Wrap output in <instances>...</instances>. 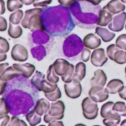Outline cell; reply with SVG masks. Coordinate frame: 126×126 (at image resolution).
Here are the masks:
<instances>
[{"instance_id":"39","label":"cell","mask_w":126,"mask_h":126,"mask_svg":"<svg viewBox=\"0 0 126 126\" xmlns=\"http://www.w3.org/2000/svg\"><path fill=\"white\" fill-rule=\"evenodd\" d=\"M76 0H58V2L65 7H71L73 6L76 3Z\"/></svg>"},{"instance_id":"10","label":"cell","mask_w":126,"mask_h":126,"mask_svg":"<svg viewBox=\"0 0 126 126\" xmlns=\"http://www.w3.org/2000/svg\"><path fill=\"white\" fill-rule=\"evenodd\" d=\"M83 45L90 50H95L99 48L101 45V39L96 33H88L82 39Z\"/></svg>"},{"instance_id":"24","label":"cell","mask_w":126,"mask_h":126,"mask_svg":"<svg viewBox=\"0 0 126 126\" xmlns=\"http://www.w3.org/2000/svg\"><path fill=\"white\" fill-rule=\"evenodd\" d=\"M105 126H118L121 122V116L114 113L107 118H105L102 121Z\"/></svg>"},{"instance_id":"29","label":"cell","mask_w":126,"mask_h":126,"mask_svg":"<svg viewBox=\"0 0 126 126\" xmlns=\"http://www.w3.org/2000/svg\"><path fill=\"white\" fill-rule=\"evenodd\" d=\"M113 110L115 113L120 115L121 116H126V105L124 102H116L114 103Z\"/></svg>"},{"instance_id":"56","label":"cell","mask_w":126,"mask_h":126,"mask_svg":"<svg viewBox=\"0 0 126 126\" xmlns=\"http://www.w3.org/2000/svg\"><path fill=\"white\" fill-rule=\"evenodd\" d=\"M39 126H46V125H39Z\"/></svg>"},{"instance_id":"40","label":"cell","mask_w":126,"mask_h":126,"mask_svg":"<svg viewBox=\"0 0 126 126\" xmlns=\"http://www.w3.org/2000/svg\"><path fill=\"white\" fill-rule=\"evenodd\" d=\"M8 28V22L5 18L0 16V32H4Z\"/></svg>"},{"instance_id":"12","label":"cell","mask_w":126,"mask_h":126,"mask_svg":"<svg viewBox=\"0 0 126 126\" xmlns=\"http://www.w3.org/2000/svg\"><path fill=\"white\" fill-rule=\"evenodd\" d=\"M13 67L20 72V74L25 78H30L36 71V67L31 63H25V64L14 63Z\"/></svg>"},{"instance_id":"53","label":"cell","mask_w":126,"mask_h":126,"mask_svg":"<svg viewBox=\"0 0 126 126\" xmlns=\"http://www.w3.org/2000/svg\"><path fill=\"white\" fill-rule=\"evenodd\" d=\"M121 1H122L123 3H125V4H126V0H121Z\"/></svg>"},{"instance_id":"23","label":"cell","mask_w":126,"mask_h":126,"mask_svg":"<svg viewBox=\"0 0 126 126\" xmlns=\"http://www.w3.org/2000/svg\"><path fill=\"white\" fill-rule=\"evenodd\" d=\"M26 119L31 126H36L42 121L41 116H39L34 110H32L26 115Z\"/></svg>"},{"instance_id":"59","label":"cell","mask_w":126,"mask_h":126,"mask_svg":"<svg viewBox=\"0 0 126 126\" xmlns=\"http://www.w3.org/2000/svg\"><path fill=\"white\" fill-rule=\"evenodd\" d=\"M102 1H104V0H102Z\"/></svg>"},{"instance_id":"46","label":"cell","mask_w":126,"mask_h":126,"mask_svg":"<svg viewBox=\"0 0 126 126\" xmlns=\"http://www.w3.org/2000/svg\"><path fill=\"white\" fill-rule=\"evenodd\" d=\"M119 96L121 99L126 101V86H125L124 88L119 93Z\"/></svg>"},{"instance_id":"16","label":"cell","mask_w":126,"mask_h":126,"mask_svg":"<svg viewBox=\"0 0 126 126\" xmlns=\"http://www.w3.org/2000/svg\"><path fill=\"white\" fill-rule=\"evenodd\" d=\"M95 33L104 42H111L116 36V34L113 31H110L107 28L103 27L98 26L95 29Z\"/></svg>"},{"instance_id":"20","label":"cell","mask_w":126,"mask_h":126,"mask_svg":"<svg viewBox=\"0 0 126 126\" xmlns=\"http://www.w3.org/2000/svg\"><path fill=\"white\" fill-rule=\"evenodd\" d=\"M21 74L20 72H19L17 70H16L13 65L12 66H9L1 75H0V79H2V80L8 82L15 77H17L19 76H20Z\"/></svg>"},{"instance_id":"14","label":"cell","mask_w":126,"mask_h":126,"mask_svg":"<svg viewBox=\"0 0 126 126\" xmlns=\"http://www.w3.org/2000/svg\"><path fill=\"white\" fill-rule=\"evenodd\" d=\"M104 8H105L113 15L124 12L125 10V3H123L121 0H110Z\"/></svg>"},{"instance_id":"52","label":"cell","mask_w":126,"mask_h":126,"mask_svg":"<svg viewBox=\"0 0 126 126\" xmlns=\"http://www.w3.org/2000/svg\"><path fill=\"white\" fill-rule=\"evenodd\" d=\"M74 126H86V125H84V124H82V123H79V124L75 125Z\"/></svg>"},{"instance_id":"8","label":"cell","mask_w":126,"mask_h":126,"mask_svg":"<svg viewBox=\"0 0 126 126\" xmlns=\"http://www.w3.org/2000/svg\"><path fill=\"white\" fill-rule=\"evenodd\" d=\"M108 57L103 48H97L94 50L91 56V62L95 67H102L108 62Z\"/></svg>"},{"instance_id":"47","label":"cell","mask_w":126,"mask_h":126,"mask_svg":"<svg viewBox=\"0 0 126 126\" xmlns=\"http://www.w3.org/2000/svg\"><path fill=\"white\" fill-rule=\"evenodd\" d=\"M20 1L25 5H31L35 2L36 0H20Z\"/></svg>"},{"instance_id":"35","label":"cell","mask_w":126,"mask_h":126,"mask_svg":"<svg viewBox=\"0 0 126 126\" xmlns=\"http://www.w3.org/2000/svg\"><path fill=\"white\" fill-rule=\"evenodd\" d=\"M10 50V44L4 37L0 36V53H6Z\"/></svg>"},{"instance_id":"6","label":"cell","mask_w":126,"mask_h":126,"mask_svg":"<svg viewBox=\"0 0 126 126\" xmlns=\"http://www.w3.org/2000/svg\"><path fill=\"white\" fill-rule=\"evenodd\" d=\"M89 97L96 102H103L109 98V93L106 88L100 86L91 87L88 91Z\"/></svg>"},{"instance_id":"9","label":"cell","mask_w":126,"mask_h":126,"mask_svg":"<svg viewBox=\"0 0 126 126\" xmlns=\"http://www.w3.org/2000/svg\"><path fill=\"white\" fill-rule=\"evenodd\" d=\"M11 57L14 61L19 62H25L28 59V52L25 46L20 44L15 45L11 50Z\"/></svg>"},{"instance_id":"55","label":"cell","mask_w":126,"mask_h":126,"mask_svg":"<svg viewBox=\"0 0 126 126\" xmlns=\"http://www.w3.org/2000/svg\"><path fill=\"white\" fill-rule=\"evenodd\" d=\"M125 77H126V67L125 68Z\"/></svg>"},{"instance_id":"49","label":"cell","mask_w":126,"mask_h":126,"mask_svg":"<svg viewBox=\"0 0 126 126\" xmlns=\"http://www.w3.org/2000/svg\"><path fill=\"white\" fill-rule=\"evenodd\" d=\"M6 59H7L6 53H0V62L5 61Z\"/></svg>"},{"instance_id":"44","label":"cell","mask_w":126,"mask_h":126,"mask_svg":"<svg viewBox=\"0 0 126 126\" xmlns=\"http://www.w3.org/2000/svg\"><path fill=\"white\" fill-rule=\"evenodd\" d=\"M5 3L4 0H0V15H2L5 13Z\"/></svg>"},{"instance_id":"26","label":"cell","mask_w":126,"mask_h":126,"mask_svg":"<svg viewBox=\"0 0 126 126\" xmlns=\"http://www.w3.org/2000/svg\"><path fill=\"white\" fill-rule=\"evenodd\" d=\"M57 88V84L50 82L47 80V79H45L41 85V91L44 92V94H49L54 91Z\"/></svg>"},{"instance_id":"36","label":"cell","mask_w":126,"mask_h":126,"mask_svg":"<svg viewBox=\"0 0 126 126\" xmlns=\"http://www.w3.org/2000/svg\"><path fill=\"white\" fill-rule=\"evenodd\" d=\"M52 0H36L33 4L34 8H45L51 4Z\"/></svg>"},{"instance_id":"58","label":"cell","mask_w":126,"mask_h":126,"mask_svg":"<svg viewBox=\"0 0 126 126\" xmlns=\"http://www.w3.org/2000/svg\"><path fill=\"white\" fill-rule=\"evenodd\" d=\"M125 30H126V23H125Z\"/></svg>"},{"instance_id":"33","label":"cell","mask_w":126,"mask_h":126,"mask_svg":"<svg viewBox=\"0 0 126 126\" xmlns=\"http://www.w3.org/2000/svg\"><path fill=\"white\" fill-rule=\"evenodd\" d=\"M10 112V108L4 98H0V116L8 115Z\"/></svg>"},{"instance_id":"30","label":"cell","mask_w":126,"mask_h":126,"mask_svg":"<svg viewBox=\"0 0 126 126\" xmlns=\"http://www.w3.org/2000/svg\"><path fill=\"white\" fill-rule=\"evenodd\" d=\"M22 7L23 4L20 0H8L7 1V9L10 12H14L21 9Z\"/></svg>"},{"instance_id":"15","label":"cell","mask_w":126,"mask_h":126,"mask_svg":"<svg viewBox=\"0 0 126 126\" xmlns=\"http://www.w3.org/2000/svg\"><path fill=\"white\" fill-rule=\"evenodd\" d=\"M113 15L110 14L105 8H102L99 12V17L97 20V25L100 27L108 26L110 23Z\"/></svg>"},{"instance_id":"11","label":"cell","mask_w":126,"mask_h":126,"mask_svg":"<svg viewBox=\"0 0 126 126\" xmlns=\"http://www.w3.org/2000/svg\"><path fill=\"white\" fill-rule=\"evenodd\" d=\"M53 68L56 74L59 77H62L69 70L71 63L64 59H57L53 63Z\"/></svg>"},{"instance_id":"3","label":"cell","mask_w":126,"mask_h":126,"mask_svg":"<svg viewBox=\"0 0 126 126\" xmlns=\"http://www.w3.org/2000/svg\"><path fill=\"white\" fill-rule=\"evenodd\" d=\"M82 110L84 117L89 120L96 119L98 116L99 108L97 102L92 100L89 96L85 97L82 102Z\"/></svg>"},{"instance_id":"42","label":"cell","mask_w":126,"mask_h":126,"mask_svg":"<svg viewBox=\"0 0 126 126\" xmlns=\"http://www.w3.org/2000/svg\"><path fill=\"white\" fill-rule=\"evenodd\" d=\"M6 85H7V83L5 81L2 80V79H0V96L4 94Z\"/></svg>"},{"instance_id":"2","label":"cell","mask_w":126,"mask_h":126,"mask_svg":"<svg viewBox=\"0 0 126 126\" xmlns=\"http://www.w3.org/2000/svg\"><path fill=\"white\" fill-rule=\"evenodd\" d=\"M65 110V103L61 100L53 102L50 104V108L47 113L44 115V122L50 123L53 121L62 120L64 118V113Z\"/></svg>"},{"instance_id":"48","label":"cell","mask_w":126,"mask_h":126,"mask_svg":"<svg viewBox=\"0 0 126 126\" xmlns=\"http://www.w3.org/2000/svg\"><path fill=\"white\" fill-rule=\"evenodd\" d=\"M85 1H87L88 2L91 3L94 5H99L101 3V2L102 1V0H85Z\"/></svg>"},{"instance_id":"51","label":"cell","mask_w":126,"mask_h":126,"mask_svg":"<svg viewBox=\"0 0 126 126\" xmlns=\"http://www.w3.org/2000/svg\"><path fill=\"white\" fill-rule=\"evenodd\" d=\"M21 122H22V126H28L27 124H26V122H25L24 120L21 119Z\"/></svg>"},{"instance_id":"13","label":"cell","mask_w":126,"mask_h":126,"mask_svg":"<svg viewBox=\"0 0 126 126\" xmlns=\"http://www.w3.org/2000/svg\"><path fill=\"white\" fill-rule=\"evenodd\" d=\"M107 76L103 70L97 69L94 73V77L91 79V85L105 87L107 85Z\"/></svg>"},{"instance_id":"7","label":"cell","mask_w":126,"mask_h":126,"mask_svg":"<svg viewBox=\"0 0 126 126\" xmlns=\"http://www.w3.org/2000/svg\"><path fill=\"white\" fill-rule=\"evenodd\" d=\"M126 22V13L122 12L120 14H116L113 16L110 23L108 25V28L113 32H120L122 31Z\"/></svg>"},{"instance_id":"28","label":"cell","mask_w":126,"mask_h":126,"mask_svg":"<svg viewBox=\"0 0 126 126\" xmlns=\"http://www.w3.org/2000/svg\"><path fill=\"white\" fill-rule=\"evenodd\" d=\"M46 79H47V80L49 81L50 82L55 83V84H57L58 82L59 81V76L56 74V73L55 72V70H54V68H53V64L50 65L48 67V69H47V77H46Z\"/></svg>"},{"instance_id":"34","label":"cell","mask_w":126,"mask_h":126,"mask_svg":"<svg viewBox=\"0 0 126 126\" xmlns=\"http://www.w3.org/2000/svg\"><path fill=\"white\" fill-rule=\"evenodd\" d=\"M115 45L119 48L126 50V34L124 33V34H121L120 36H119L117 39H116Z\"/></svg>"},{"instance_id":"1","label":"cell","mask_w":126,"mask_h":126,"mask_svg":"<svg viewBox=\"0 0 126 126\" xmlns=\"http://www.w3.org/2000/svg\"><path fill=\"white\" fill-rule=\"evenodd\" d=\"M42 13V8H35L27 10L25 12L23 19L21 22L22 27L29 29L31 31H34L36 30L44 31L45 28L41 17Z\"/></svg>"},{"instance_id":"45","label":"cell","mask_w":126,"mask_h":126,"mask_svg":"<svg viewBox=\"0 0 126 126\" xmlns=\"http://www.w3.org/2000/svg\"><path fill=\"white\" fill-rule=\"evenodd\" d=\"M48 126H65V125L61 120H58L48 123Z\"/></svg>"},{"instance_id":"27","label":"cell","mask_w":126,"mask_h":126,"mask_svg":"<svg viewBox=\"0 0 126 126\" xmlns=\"http://www.w3.org/2000/svg\"><path fill=\"white\" fill-rule=\"evenodd\" d=\"M45 79V74L41 73L40 71H36L34 76L31 79L32 84L36 88V89L39 91H41V85L42 81Z\"/></svg>"},{"instance_id":"25","label":"cell","mask_w":126,"mask_h":126,"mask_svg":"<svg viewBox=\"0 0 126 126\" xmlns=\"http://www.w3.org/2000/svg\"><path fill=\"white\" fill-rule=\"evenodd\" d=\"M24 17V12L22 10H17L13 12L9 16V22L14 25H19L21 23Z\"/></svg>"},{"instance_id":"22","label":"cell","mask_w":126,"mask_h":126,"mask_svg":"<svg viewBox=\"0 0 126 126\" xmlns=\"http://www.w3.org/2000/svg\"><path fill=\"white\" fill-rule=\"evenodd\" d=\"M8 33L9 36L11 37L12 39H18L22 35L23 31H22V28L20 25H14V24L10 22Z\"/></svg>"},{"instance_id":"57","label":"cell","mask_w":126,"mask_h":126,"mask_svg":"<svg viewBox=\"0 0 126 126\" xmlns=\"http://www.w3.org/2000/svg\"><path fill=\"white\" fill-rule=\"evenodd\" d=\"M93 126H100V125H93Z\"/></svg>"},{"instance_id":"5","label":"cell","mask_w":126,"mask_h":126,"mask_svg":"<svg viewBox=\"0 0 126 126\" xmlns=\"http://www.w3.org/2000/svg\"><path fill=\"white\" fill-rule=\"evenodd\" d=\"M64 90L68 97L71 99H77L82 94V88L80 82L73 79L71 82L65 83Z\"/></svg>"},{"instance_id":"18","label":"cell","mask_w":126,"mask_h":126,"mask_svg":"<svg viewBox=\"0 0 126 126\" xmlns=\"http://www.w3.org/2000/svg\"><path fill=\"white\" fill-rule=\"evenodd\" d=\"M50 108V104L47 99H40L36 102V104L34 107V110L39 115L42 116L47 113Z\"/></svg>"},{"instance_id":"19","label":"cell","mask_w":126,"mask_h":126,"mask_svg":"<svg viewBox=\"0 0 126 126\" xmlns=\"http://www.w3.org/2000/svg\"><path fill=\"white\" fill-rule=\"evenodd\" d=\"M85 75H86V65L85 64V62H78L75 66L73 79L81 82L84 79Z\"/></svg>"},{"instance_id":"21","label":"cell","mask_w":126,"mask_h":126,"mask_svg":"<svg viewBox=\"0 0 126 126\" xmlns=\"http://www.w3.org/2000/svg\"><path fill=\"white\" fill-rule=\"evenodd\" d=\"M114 103L111 101L110 102H107L105 104H103L101 107L100 109V116L102 118L105 119L107 118L114 113H116L113 111V107Z\"/></svg>"},{"instance_id":"54","label":"cell","mask_w":126,"mask_h":126,"mask_svg":"<svg viewBox=\"0 0 126 126\" xmlns=\"http://www.w3.org/2000/svg\"><path fill=\"white\" fill-rule=\"evenodd\" d=\"M77 2H81V1H85V0H76Z\"/></svg>"},{"instance_id":"37","label":"cell","mask_w":126,"mask_h":126,"mask_svg":"<svg viewBox=\"0 0 126 126\" xmlns=\"http://www.w3.org/2000/svg\"><path fill=\"white\" fill-rule=\"evenodd\" d=\"M91 51L90 49L88 48H85L83 49V50L82 51V53H81V59H82V61H83V62H87L89 61L91 56Z\"/></svg>"},{"instance_id":"43","label":"cell","mask_w":126,"mask_h":126,"mask_svg":"<svg viewBox=\"0 0 126 126\" xmlns=\"http://www.w3.org/2000/svg\"><path fill=\"white\" fill-rule=\"evenodd\" d=\"M8 67H9V64L8 62L1 63V64H0V75H1Z\"/></svg>"},{"instance_id":"41","label":"cell","mask_w":126,"mask_h":126,"mask_svg":"<svg viewBox=\"0 0 126 126\" xmlns=\"http://www.w3.org/2000/svg\"><path fill=\"white\" fill-rule=\"evenodd\" d=\"M11 118L8 115H4L0 116V126H8Z\"/></svg>"},{"instance_id":"4","label":"cell","mask_w":126,"mask_h":126,"mask_svg":"<svg viewBox=\"0 0 126 126\" xmlns=\"http://www.w3.org/2000/svg\"><path fill=\"white\" fill-rule=\"evenodd\" d=\"M106 54L108 59L119 65L126 63V50L119 48L115 44H111L107 47Z\"/></svg>"},{"instance_id":"31","label":"cell","mask_w":126,"mask_h":126,"mask_svg":"<svg viewBox=\"0 0 126 126\" xmlns=\"http://www.w3.org/2000/svg\"><path fill=\"white\" fill-rule=\"evenodd\" d=\"M45 96L46 99H47L49 101L56 102L62 97V92H61L59 88L58 87L54 91L49 93V94H45Z\"/></svg>"},{"instance_id":"32","label":"cell","mask_w":126,"mask_h":126,"mask_svg":"<svg viewBox=\"0 0 126 126\" xmlns=\"http://www.w3.org/2000/svg\"><path fill=\"white\" fill-rule=\"evenodd\" d=\"M74 70H75V66L73 64H71V66H70L69 70L67 71V73L64 76H62L61 77L62 78V80L65 83L71 82L73 80V79H74Z\"/></svg>"},{"instance_id":"38","label":"cell","mask_w":126,"mask_h":126,"mask_svg":"<svg viewBox=\"0 0 126 126\" xmlns=\"http://www.w3.org/2000/svg\"><path fill=\"white\" fill-rule=\"evenodd\" d=\"M8 126H22L21 119H19L17 116L11 117Z\"/></svg>"},{"instance_id":"17","label":"cell","mask_w":126,"mask_h":126,"mask_svg":"<svg viewBox=\"0 0 126 126\" xmlns=\"http://www.w3.org/2000/svg\"><path fill=\"white\" fill-rule=\"evenodd\" d=\"M124 82L119 79H111L108 82L106 85V89L110 94H119L123 88H124Z\"/></svg>"},{"instance_id":"50","label":"cell","mask_w":126,"mask_h":126,"mask_svg":"<svg viewBox=\"0 0 126 126\" xmlns=\"http://www.w3.org/2000/svg\"><path fill=\"white\" fill-rule=\"evenodd\" d=\"M120 126H126V119L122 120L120 123Z\"/></svg>"}]
</instances>
